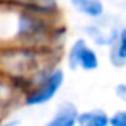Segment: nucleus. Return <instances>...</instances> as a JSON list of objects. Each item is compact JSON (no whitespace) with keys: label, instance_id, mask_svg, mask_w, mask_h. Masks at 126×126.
I'll return each mask as SVG.
<instances>
[{"label":"nucleus","instance_id":"obj_1","mask_svg":"<svg viewBox=\"0 0 126 126\" xmlns=\"http://www.w3.org/2000/svg\"><path fill=\"white\" fill-rule=\"evenodd\" d=\"M64 81L65 74L58 65L38 70V74H35V81L22 96V104L27 107H40L48 104L61 91Z\"/></svg>","mask_w":126,"mask_h":126},{"label":"nucleus","instance_id":"obj_2","mask_svg":"<svg viewBox=\"0 0 126 126\" xmlns=\"http://www.w3.org/2000/svg\"><path fill=\"white\" fill-rule=\"evenodd\" d=\"M65 62L70 70L93 72L99 67V56L86 38H77L69 48Z\"/></svg>","mask_w":126,"mask_h":126},{"label":"nucleus","instance_id":"obj_3","mask_svg":"<svg viewBox=\"0 0 126 126\" xmlns=\"http://www.w3.org/2000/svg\"><path fill=\"white\" fill-rule=\"evenodd\" d=\"M85 31H86V35L89 37V40L94 43V45L107 46L109 48V46L115 42L120 27L113 29L112 26H107L104 22V16H102V18H99V19H94Z\"/></svg>","mask_w":126,"mask_h":126},{"label":"nucleus","instance_id":"obj_4","mask_svg":"<svg viewBox=\"0 0 126 126\" xmlns=\"http://www.w3.org/2000/svg\"><path fill=\"white\" fill-rule=\"evenodd\" d=\"M78 112L80 110L74 102H61L45 126H77Z\"/></svg>","mask_w":126,"mask_h":126},{"label":"nucleus","instance_id":"obj_5","mask_svg":"<svg viewBox=\"0 0 126 126\" xmlns=\"http://www.w3.org/2000/svg\"><path fill=\"white\" fill-rule=\"evenodd\" d=\"M72 5V8L81 16L91 19H99L105 16V3L104 0H67Z\"/></svg>","mask_w":126,"mask_h":126},{"label":"nucleus","instance_id":"obj_6","mask_svg":"<svg viewBox=\"0 0 126 126\" xmlns=\"http://www.w3.org/2000/svg\"><path fill=\"white\" fill-rule=\"evenodd\" d=\"M109 59L115 67L126 65V26L120 27L115 42L109 46Z\"/></svg>","mask_w":126,"mask_h":126},{"label":"nucleus","instance_id":"obj_7","mask_svg":"<svg viewBox=\"0 0 126 126\" xmlns=\"http://www.w3.org/2000/svg\"><path fill=\"white\" fill-rule=\"evenodd\" d=\"M110 115L104 109H89V110L78 112L77 126H109Z\"/></svg>","mask_w":126,"mask_h":126},{"label":"nucleus","instance_id":"obj_8","mask_svg":"<svg viewBox=\"0 0 126 126\" xmlns=\"http://www.w3.org/2000/svg\"><path fill=\"white\" fill-rule=\"evenodd\" d=\"M13 93H15V86L10 81H6L3 77H0V105L10 104L15 96Z\"/></svg>","mask_w":126,"mask_h":126},{"label":"nucleus","instance_id":"obj_9","mask_svg":"<svg viewBox=\"0 0 126 126\" xmlns=\"http://www.w3.org/2000/svg\"><path fill=\"white\" fill-rule=\"evenodd\" d=\"M109 126H126V109L113 112L109 117Z\"/></svg>","mask_w":126,"mask_h":126},{"label":"nucleus","instance_id":"obj_10","mask_svg":"<svg viewBox=\"0 0 126 126\" xmlns=\"http://www.w3.org/2000/svg\"><path fill=\"white\" fill-rule=\"evenodd\" d=\"M115 96H117L120 101H125L126 102V81L118 83L117 86H115Z\"/></svg>","mask_w":126,"mask_h":126},{"label":"nucleus","instance_id":"obj_11","mask_svg":"<svg viewBox=\"0 0 126 126\" xmlns=\"http://www.w3.org/2000/svg\"><path fill=\"white\" fill-rule=\"evenodd\" d=\"M19 125V120H5V121H0V126H18Z\"/></svg>","mask_w":126,"mask_h":126}]
</instances>
